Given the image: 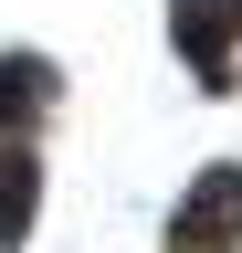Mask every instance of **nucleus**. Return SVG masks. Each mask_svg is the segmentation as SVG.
Instances as JSON below:
<instances>
[{"label": "nucleus", "instance_id": "obj_4", "mask_svg": "<svg viewBox=\"0 0 242 253\" xmlns=\"http://www.w3.org/2000/svg\"><path fill=\"white\" fill-rule=\"evenodd\" d=\"M32 95H42V74H32V63H0V116H21Z\"/></svg>", "mask_w": 242, "mask_h": 253}, {"label": "nucleus", "instance_id": "obj_3", "mask_svg": "<svg viewBox=\"0 0 242 253\" xmlns=\"http://www.w3.org/2000/svg\"><path fill=\"white\" fill-rule=\"evenodd\" d=\"M32 201H42V169L32 158H0V243L32 232Z\"/></svg>", "mask_w": 242, "mask_h": 253}, {"label": "nucleus", "instance_id": "obj_1", "mask_svg": "<svg viewBox=\"0 0 242 253\" xmlns=\"http://www.w3.org/2000/svg\"><path fill=\"white\" fill-rule=\"evenodd\" d=\"M242 243V169H200V190L179 201V253H232Z\"/></svg>", "mask_w": 242, "mask_h": 253}, {"label": "nucleus", "instance_id": "obj_2", "mask_svg": "<svg viewBox=\"0 0 242 253\" xmlns=\"http://www.w3.org/2000/svg\"><path fill=\"white\" fill-rule=\"evenodd\" d=\"M169 21H179V53L200 63V84L221 95V84H232V32H242V0H179Z\"/></svg>", "mask_w": 242, "mask_h": 253}]
</instances>
